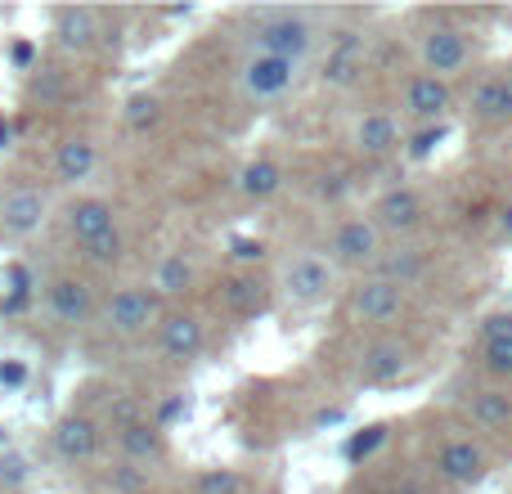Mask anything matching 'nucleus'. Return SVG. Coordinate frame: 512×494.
Segmentation results:
<instances>
[{"label": "nucleus", "instance_id": "nucleus-1", "mask_svg": "<svg viewBox=\"0 0 512 494\" xmlns=\"http://www.w3.org/2000/svg\"><path fill=\"white\" fill-rule=\"evenodd\" d=\"M310 45H315V32H310V23L297 14H270L252 27V54L301 63L310 54Z\"/></svg>", "mask_w": 512, "mask_h": 494}, {"label": "nucleus", "instance_id": "nucleus-2", "mask_svg": "<svg viewBox=\"0 0 512 494\" xmlns=\"http://www.w3.org/2000/svg\"><path fill=\"white\" fill-rule=\"evenodd\" d=\"M239 81H243V90H248L252 99H279V95H288V90L297 86V63L270 59V54H252V59L243 63Z\"/></svg>", "mask_w": 512, "mask_h": 494}, {"label": "nucleus", "instance_id": "nucleus-3", "mask_svg": "<svg viewBox=\"0 0 512 494\" xmlns=\"http://www.w3.org/2000/svg\"><path fill=\"white\" fill-rule=\"evenodd\" d=\"M418 54H423V68L432 72V77L450 81L454 72L468 63V36L459 32V27H432V32L423 36V45H418Z\"/></svg>", "mask_w": 512, "mask_h": 494}, {"label": "nucleus", "instance_id": "nucleus-4", "mask_svg": "<svg viewBox=\"0 0 512 494\" xmlns=\"http://www.w3.org/2000/svg\"><path fill=\"white\" fill-rule=\"evenodd\" d=\"M104 319H108V328H113V333L135 337V333H144V328L158 319V297H153V292H144V288H122V292H113Z\"/></svg>", "mask_w": 512, "mask_h": 494}, {"label": "nucleus", "instance_id": "nucleus-5", "mask_svg": "<svg viewBox=\"0 0 512 494\" xmlns=\"http://www.w3.org/2000/svg\"><path fill=\"white\" fill-rule=\"evenodd\" d=\"M328 288H333V265L319 261V256H292L288 270H283V292L301 306L319 301Z\"/></svg>", "mask_w": 512, "mask_h": 494}, {"label": "nucleus", "instance_id": "nucleus-6", "mask_svg": "<svg viewBox=\"0 0 512 494\" xmlns=\"http://www.w3.org/2000/svg\"><path fill=\"white\" fill-rule=\"evenodd\" d=\"M454 108V90L450 81L432 77V72H423V77H414L405 86V113L418 117V122H436L441 126V117Z\"/></svg>", "mask_w": 512, "mask_h": 494}, {"label": "nucleus", "instance_id": "nucleus-7", "mask_svg": "<svg viewBox=\"0 0 512 494\" xmlns=\"http://www.w3.org/2000/svg\"><path fill=\"white\" fill-rule=\"evenodd\" d=\"M382 256V230L373 221H346V225H337V234H333V261H342V265H369V261H378Z\"/></svg>", "mask_w": 512, "mask_h": 494}, {"label": "nucleus", "instance_id": "nucleus-8", "mask_svg": "<svg viewBox=\"0 0 512 494\" xmlns=\"http://www.w3.org/2000/svg\"><path fill=\"white\" fill-rule=\"evenodd\" d=\"M400 306H405V288H396V283H387V279H364V283H355V292H351V310L360 319H369V324L396 319Z\"/></svg>", "mask_w": 512, "mask_h": 494}, {"label": "nucleus", "instance_id": "nucleus-9", "mask_svg": "<svg viewBox=\"0 0 512 494\" xmlns=\"http://www.w3.org/2000/svg\"><path fill=\"white\" fill-rule=\"evenodd\" d=\"M45 301H50V315L59 324H86L95 315V292H90L86 279H54Z\"/></svg>", "mask_w": 512, "mask_h": 494}, {"label": "nucleus", "instance_id": "nucleus-10", "mask_svg": "<svg viewBox=\"0 0 512 494\" xmlns=\"http://www.w3.org/2000/svg\"><path fill=\"white\" fill-rule=\"evenodd\" d=\"M373 225L378 230H391V234H409L423 225V198L414 189H391L382 194V203L373 207Z\"/></svg>", "mask_w": 512, "mask_h": 494}, {"label": "nucleus", "instance_id": "nucleus-11", "mask_svg": "<svg viewBox=\"0 0 512 494\" xmlns=\"http://www.w3.org/2000/svg\"><path fill=\"white\" fill-rule=\"evenodd\" d=\"M113 203H104V198H81V203L68 207V234L77 239L81 247L104 239V234H113Z\"/></svg>", "mask_w": 512, "mask_h": 494}, {"label": "nucleus", "instance_id": "nucleus-12", "mask_svg": "<svg viewBox=\"0 0 512 494\" xmlns=\"http://www.w3.org/2000/svg\"><path fill=\"white\" fill-rule=\"evenodd\" d=\"M436 472L445 481H454V486H472V481L486 477V454L472 441H450L441 450V459H436Z\"/></svg>", "mask_w": 512, "mask_h": 494}, {"label": "nucleus", "instance_id": "nucleus-13", "mask_svg": "<svg viewBox=\"0 0 512 494\" xmlns=\"http://www.w3.org/2000/svg\"><path fill=\"white\" fill-rule=\"evenodd\" d=\"M45 221V194H36V189H14V194H5V203H0V225H5V234H32L41 230Z\"/></svg>", "mask_w": 512, "mask_h": 494}, {"label": "nucleus", "instance_id": "nucleus-14", "mask_svg": "<svg viewBox=\"0 0 512 494\" xmlns=\"http://www.w3.org/2000/svg\"><path fill=\"white\" fill-rule=\"evenodd\" d=\"M355 149L364 158H387V153L400 149V126L391 113H364L355 122Z\"/></svg>", "mask_w": 512, "mask_h": 494}, {"label": "nucleus", "instance_id": "nucleus-15", "mask_svg": "<svg viewBox=\"0 0 512 494\" xmlns=\"http://www.w3.org/2000/svg\"><path fill=\"white\" fill-rule=\"evenodd\" d=\"M203 342H207V333L194 315H167L162 319V355H167V360H176V364L194 360V355L203 351Z\"/></svg>", "mask_w": 512, "mask_h": 494}, {"label": "nucleus", "instance_id": "nucleus-16", "mask_svg": "<svg viewBox=\"0 0 512 494\" xmlns=\"http://www.w3.org/2000/svg\"><path fill=\"white\" fill-rule=\"evenodd\" d=\"M54 450H59L68 463L95 459V450H99V427L90 423L86 414H68L59 427H54Z\"/></svg>", "mask_w": 512, "mask_h": 494}, {"label": "nucleus", "instance_id": "nucleus-17", "mask_svg": "<svg viewBox=\"0 0 512 494\" xmlns=\"http://www.w3.org/2000/svg\"><path fill=\"white\" fill-rule=\"evenodd\" d=\"M54 36H59V45L63 50H90L95 45V36H99V14L95 9H86V5H68V9H59L54 14Z\"/></svg>", "mask_w": 512, "mask_h": 494}, {"label": "nucleus", "instance_id": "nucleus-18", "mask_svg": "<svg viewBox=\"0 0 512 494\" xmlns=\"http://www.w3.org/2000/svg\"><path fill=\"white\" fill-rule=\"evenodd\" d=\"M405 369H409V351L400 342H373L369 351H364V360H360L364 382H373V387H382V382H396Z\"/></svg>", "mask_w": 512, "mask_h": 494}, {"label": "nucleus", "instance_id": "nucleus-19", "mask_svg": "<svg viewBox=\"0 0 512 494\" xmlns=\"http://www.w3.org/2000/svg\"><path fill=\"white\" fill-rule=\"evenodd\" d=\"M95 162H99L95 144L81 140V135H72V140H63L59 153H54V176H59L63 185H81V180H90Z\"/></svg>", "mask_w": 512, "mask_h": 494}, {"label": "nucleus", "instance_id": "nucleus-20", "mask_svg": "<svg viewBox=\"0 0 512 494\" xmlns=\"http://www.w3.org/2000/svg\"><path fill=\"white\" fill-rule=\"evenodd\" d=\"M360 72H364V50H360V41L342 36V41L333 45V54L324 59V86L346 90V86H355V81H360Z\"/></svg>", "mask_w": 512, "mask_h": 494}, {"label": "nucleus", "instance_id": "nucleus-21", "mask_svg": "<svg viewBox=\"0 0 512 494\" xmlns=\"http://www.w3.org/2000/svg\"><path fill=\"white\" fill-rule=\"evenodd\" d=\"M117 445H122L126 463H153L167 454V445H162V432L153 423H131L117 432Z\"/></svg>", "mask_w": 512, "mask_h": 494}, {"label": "nucleus", "instance_id": "nucleus-22", "mask_svg": "<svg viewBox=\"0 0 512 494\" xmlns=\"http://www.w3.org/2000/svg\"><path fill=\"white\" fill-rule=\"evenodd\" d=\"M239 189L248 198H256V203H261V198H274L283 189V167L279 162H270V158L248 162V167L239 171Z\"/></svg>", "mask_w": 512, "mask_h": 494}, {"label": "nucleus", "instance_id": "nucleus-23", "mask_svg": "<svg viewBox=\"0 0 512 494\" xmlns=\"http://www.w3.org/2000/svg\"><path fill=\"white\" fill-rule=\"evenodd\" d=\"M468 409H472V423L477 427H508L512 423V396L508 391H477Z\"/></svg>", "mask_w": 512, "mask_h": 494}, {"label": "nucleus", "instance_id": "nucleus-24", "mask_svg": "<svg viewBox=\"0 0 512 494\" xmlns=\"http://www.w3.org/2000/svg\"><path fill=\"white\" fill-rule=\"evenodd\" d=\"M378 270H382L378 279L405 288V283H414L418 274H423V252H418V247H400V252H391V256H378Z\"/></svg>", "mask_w": 512, "mask_h": 494}, {"label": "nucleus", "instance_id": "nucleus-25", "mask_svg": "<svg viewBox=\"0 0 512 494\" xmlns=\"http://www.w3.org/2000/svg\"><path fill=\"white\" fill-rule=\"evenodd\" d=\"M189 283H194V265H189L185 256H167V261L158 265V279H153V288H158V297H180Z\"/></svg>", "mask_w": 512, "mask_h": 494}, {"label": "nucleus", "instance_id": "nucleus-26", "mask_svg": "<svg viewBox=\"0 0 512 494\" xmlns=\"http://www.w3.org/2000/svg\"><path fill=\"white\" fill-rule=\"evenodd\" d=\"M221 301H225V310H234V315H252V310L261 306V279L239 274V279H230L221 288Z\"/></svg>", "mask_w": 512, "mask_h": 494}, {"label": "nucleus", "instance_id": "nucleus-27", "mask_svg": "<svg viewBox=\"0 0 512 494\" xmlns=\"http://www.w3.org/2000/svg\"><path fill=\"white\" fill-rule=\"evenodd\" d=\"M472 117L477 122H504V95H499V77L481 81L472 90Z\"/></svg>", "mask_w": 512, "mask_h": 494}, {"label": "nucleus", "instance_id": "nucleus-28", "mask_svg": "<svg viewBox=\"0 0 512 494\" xmlns=\"http://www.w3.org/2000/svg\"><path fill=\"white\" fill-rule=\"evenodd\" d=\"M158 117H162V104L153 95H135L131 104H126V126H131V131H149Z\"/></svg>", "mask_w": 512, "mask_h": 494}, {"label": "nucleus", "instance_id": "nucleus-29", "mask_svg": "<svg viewBox=\"0 0 512 494\" xmlns=\"http://www.w3.org/2000/svg\"><path fill=\"white\" fill-rule=\"evenodd\" d=\"M243 490V477L234 468H212L198 477V494H239Z\"/></svg>", "mask_w": 512, "mask_h": 494}, {"label": "nucleus", "instance_id": "nucleus-30", "mask_svg": "<svg viewBox=\"0 0 512 494\" xmlns=\"http://www.w3.org/2000/svg\"><path fill=\"white\" fill-rule=\"evenodd\" d=\"M486 369L495 378H512V337H499V342H486Z\"/></svg>", "mask_w": 512, "mask_h": 494}, {"label": "nucleus", "instance_id": "nucleus-31", "mask_svg": "<svg viewBox=\"0 0 512 494\" xmlns=\"http://www.w3.org/2000/svg\"><path fill=\"white\" fill-rule=\"evenodd\" d=\"M117 256H122V234H104V239H95V243H86V261H95V265H117Z\"/></svg>", "mask_w": 512, "mask_h": 494}, {"label": "nucleus", "instance_id": "nucleus-32", "mask_svg": "<svg viewBox=\"0 0 512 494\" xmlns=\"http://www.w3.org/2000/svg\"><path fill=\"white\" fill-rule=\"evenodd\" d=\"M382 441H387V427H378V423H373V427H364V432L355 436L351 445H346V454H351V459H369V454L378 450Z\"/></svg>", "mask_w": 512, "mask_h": 494}, {"label": "nucleus", "instance_id": "nucleus-33", "mask_svg": "<svg viewBox=\"0 0 512 494\" xmlns=\"http://www.w3.org/2000/svg\"><path fill=\"white\" fill-rule=\"evenodd\" d=\"M23 481H27L23 454H0V486H23Z\"/></svg>", "mask_w": 512, "mask_h": 494}, {"label": "nucleus", "instance_id": "nucleus-34", "mask_svg": "<svg viewBox=\"0 0 512 494\" xmlns=\"http://www.w3.org/2000/svg\"><path fill=\"white\" fill-rule=\"evenodd\" d=\"M108 418H113V423H117V432H122V427L140 423V405H135L131 396H122V400H113V405H108Z\"/></svg>", "mask_w": 512, "mask_h": 494}, {"label": "nucleus", "instance_id": "nucleus-35", "mask_svg": "<svg viewBox=\"0 0 512 494\" xmlns=\"http://www.w3.org/2000/svg\"><path fill=\"white\" fill-rule=\"evenodd\" d=\"M144 481L149 477H144L140 463H122V468H113V486L117 490H144Z\"/></svg>", "mask_w": 512, "mask_h": 494}, {"label": "nucleus", "instance_id": "nucleus-36", "mask_svg": "<svg viewBox=\"0 0 512 494\" xmlns=\"http://www.w3.org/2000/svg\"><path fill=\"white\" fill-rule=\"evenodd\" d=\"M441 140H445V126H427V131H418V135H414L409 153H414V158H427V153H432Z\"/></svg>", "mask_w": 512, "mask_h": 494}, {"label": "nucleus", "instance_id": "nucleus-37", "mask_svg": "<svg viewBox=\"0 0 512 494\" xmlns=\"http://www.w3.org/2000/svg\"><path fill=\"white\" fill-rule=\"evenodd\" d=\"M481 337H486V342H499V337H512V315H504V310H499V315H490L486 324H481Z\"/></svg>", "mask_w": 512, "mask_h": 494}, {"label": "nucleus", "instance_id": "nucleus-38", "mask_svg": "<svg viewBox=\"0 0 512 494\" xmlns=\"http://www.w3.org/2000/svg\"><path fill=\"white\" fill-rule=\"evenodd\" d=\"M36 95H41V99H59L63 95V77H59V72H41V77H36Z\"/></svg>", "mask_w": 512, "mask_h": 494}, {"label": "nucleus", "instance_id": "nucleus-39", "mask_svg": "<svg viewBox=\"0 0 512 494\" xmlns=\"http://www.w3.org/2000/svg\"><path fill=\"white\" fill-rule=\"evenodd\" d=\"M5 283H9V292H32V274L23 270V265H9V274H5Z\"/></svg>", "mask_w": 512, "mask_h": 494}, {"label": "nucleus", "instance_id": "nucleus-40", "mask_svg": "<svg viewBox=\"0 0 512 494\" xmlns=\"http://www.w3.org/2000/svg\"><path fill=\"white\" fill-rule=\"evenodd\" d=\"M0 382H5V387H23V382H27V369H23L18 360H5V364H0Z\"/></svg>", "mask_w": 512, "mask_h": 494}, {"label": "nucleus", "instance_id": "nucleus-41", "mask_svg": "<svg viewBox=\"0 0 512 494\" xmlns=\"http://www.w3.org/2000/svg\"><path fill=\"white\" fill-rule=\"evenodd\" d=\"M234 256H239V261H261L265 247L256 239H234Z\"/></svg>", "mask_w": 512, "mask_h": 494}, {"label": "nucleus", "instance_id": "nucleus-42", "mask_svg": "<svg viewBox=\"0 0 512 494\" xmlns=\"http://www.w3.org/2000/svg\"><path fill=\"white\" fill-rule=\"evenodd\" d=\"M499 95H504V117H512V72L499 77Z\"/></svg>", "mask_w": 512, "mask_h": 494}, {"label": "nucleus", "instance_id": "nucleus-43", "mask_svg": "<svg viewBox=\"0 0 512 494\" xmlns=\"http://www.w3.org/2000/svg\"><path fill=\"white\" fill-rule=\"evenodd\" d=\"M499 234H504V239L512 243V203L504 207V212H499Z\"/></svg>", "mask_w": 512, "mask_h": 494}, {"label": "nucleus", "instance_id": "nucleus-44", "mask_svg": "<svg viewBox=\"0 0 512 494\" xmlns=\"http://www.w3.org/2000/svg\"><path fill=\"white\" fill-rule=\"evenodd\" d=\"M176 414H180V400H167V405H162V414H158V418H162V423H171V418H176Z\"/></svg>", "mask_w": 512, "mask_h": 494}, {"label": "nucleus", "instance_id": "nucleus-45", "mask_svg": "<svg viewBox=\"0 0 512 494\" xmlns=\"http://www.w3.org/2000/svg\"><path fill=\"white\" fill-rule=\"evenodd\" d=\"M328 423H342V409H324V414H319V427H328Z\"/></svg>", "mask_w": 512, "mask_h": 494}, {"label": "nucleus", "instance_id": "nucleus-46", "mask_svg": "<svg viewBox=\"0 0 512 494\" xmlns=\"http://www.w3.org/2000/svg\"><path fill=\"white\" fill-rule=\"evenodd\" d=\"M5 144H9V122L0 117V149H5Z\"/></svg>", "mask_w": 512, "mask_h": 494}]
</instances>
